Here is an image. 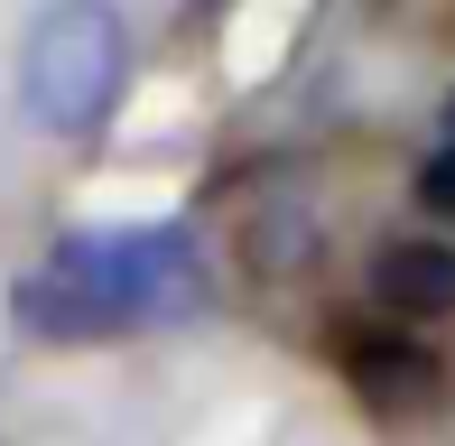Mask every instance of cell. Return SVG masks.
Segmentation results:
<instances>
[{
	"instance_id": "6da1fadb",
	"label": "cell",
	"mask_w": 455,
	"mask_h": 446,
	"mask_svg": "<svg viewBox=\"0 0 455 446\" xmlns=\"http://www.w3.org/2000/svg\"><path fill=\"white\" fill-rule=\"evenodd\" d=\"M214 279L204 251L177 223H140V233H84L10 289V316L28 335H112V326H158V316H204Z\"/></svg>"
},
{
	"instance_id": "5b68a950",
	"label": "cell",
	"mask_w": 455,
	"mask_h": 446,
	"mask_svg": "<svg viewBox=\"0 0 455 446\" xmlns=\"http://www.w3.org/2000/svg\"><path fill=\"white\" fill-rule=\"evenodd\" d=\"M419 205L455 223V139H446V149H437V158H427V168H419Z\"/></svg>"
},
{
	"instance_id": "7a4b0ae2",
	"label": "cell",
	"mask_w": 455,
	"mask_h": 446,
	"mask_svg": "<svg viewBox=\"0 0 455 446\" xmlns=\"http://www.w3.org/2000/svg\"><path fill=\"white\" fill-rule=\"evenodd\" d=\"M19 93L66 139L102 131L121 112V93H131V28H121V10L112 0H47L28 47H19Z\"/></svg>"
},
{
	"instance_id": "3957f363",
	"label": "cell",
	"mask_w": 455,
	"mask_h": 446,
	"mask_svg": "<svg viewBox=\"0 0 455 446\" xmlns=\"http://www.w3.org/2000/svg\"><path fill=\"white\" fill-rule=\"evenodd\" d=\"M371 298L390 316H455V242H390L371 260Z\"/></svg>"
},
{
	"instance_id": "277c9868",
	"label": "cell",
	"mask_w": 455,
	"mask_h": 446,
	"mask_svg": "<svg viewBox=\"0 0 455 446\" xmlns=\"http://www.w3.org/2000/svg\"><path fill=\"white\" fill-rule=\"evenodd\" d=\"M427 372H437V362H427L419 344H400V335L390 344H354V381L371 400H427Z\"/></svg>"
}]
</instances>
